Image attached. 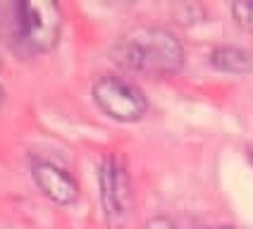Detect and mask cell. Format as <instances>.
<instances>
[{"label":"cell","mask_w":253,"mask_h":229,"mask_svg":"<svg viewBox=\"0 0 253 229\" xmlns=\"http://www.w3.org/2000/svg\"><path fill=\"white\" fill-rule=\"evenodd\" d=\"M113 60L125 70L165 76L184 67V45L169 29L136 27L113 45Z\"/></svg>","instance_id":"6da1fadb"},{"label":"cell","mask_w":253,"mask_h":229,"mask_svg":"<svg viewBox=\"0 0 253 229\" xmlns=\"http://www.w3.org/2000/svg\"><path fill=\"white\" fill-rule=\"evenodd\" d=\"M62 12L53 0H19L12 5V34L27 53H48L60 41Z\"/></svg>","instance_id":"7a4b0ae2"},{"label":"cell","mask_w":253,"mask_h":229,"mask_svg":"<svg viewBox=\"0 0 253 229\" xmlns=\"http://www.w3.org/2000/svg\"><path fill=\"white\" fill-rule=\"evenodd\" d=\"M93 100L117 122H136L148 110L143 91L122 76H100L93 84Z\"/></svg>","instance_id":"3957f363"},{"label":"cell","mask_w":253,"mask_h":229,"mask_svg":"<svg viewBox=\"0 0 253 229\" xmlns=\"http://www.w3.org/2000/svg\"><path fill=\"white\" fill-rule=\"evenodd\" d=\"M100 200L110 225H122L131 210V184L125 162L117 155H108L100 165Z\"/></svg>","instance_id":"277c9868"},{"label":"cell","mask_w":253,"mask_h":229,"mask_svg":"<svg viewBox=\"0 0 253 229\" xmlns=\"http://www.w3.org/2000/svg\"><path fill=\"white\" fill-rule=\"evenodd\" d=\"M31 177H34V182L39 184L43 193L55 203L67 205L79 196L77 179L65 167H60L50 160H34L31 162Z\"/></svg>","instance_id":"5b68a950"},{"label":"cell","mask_w":253,"mask_h":229,"mask_svg":"<svg viewBox=\"0 0 253 229\" xmlns=\"http://www.w3.org/2000/svg\"><path fill=\"white\" fill-rule=\"evenodd\" d=\"M211 65L222 72L246 74V72H253V50H246L239 45H217L211 53Z\"/></svg>","instance_id":"8992f818"},{"label":"cell","mask_w":253,"mask_h":229,"mask_svg":"<svg viewBox=\"0 0 253 229\" xmlns=\"http://www.w3.org/2000/svg\"><path fill=\"white\" fill-rule=\"evenodd\" d=\"M232 14L241 29L253 31V0H237L232 5Z\"/></svg>","instance_id":"52a82bcc"},{"label":"cell","mask_w":253,"mask_h":229,"mask_svg":"<svg viewBox=\"0 0 253 229\" xmlns=\"http://www.w3.org/2000/svg\"><path fill=\"white\" fill-rule=\"evenodd\" d=\"M143 229H174V225L169 222L168 217H153V220H148Z\"/></svg>","instance_id":"ba28073f"},{"label":"cell","mask_w":253,"mask_h":229,"mask_svg":"<svg viewBox=\"0 0 253 229\" xmlns=\"http://www.w3.org/2000/svg\"><path fill=\"white\" fill-rule=\"evenodd\" d=\"M249 160H251V162H253V148H251V151H249Z\"/></svg>","instance_id":"9c48e42d"},{"label":"cell","mask_w":253,"mask_h":229,"mask_svg":"<svg viewBox=\"0 0 253 229\" xmlns=\"http://www.w3.org/2000/svg\"><path fill=\"white\" fill-rule=\"evenodd\" d=\"M220 229H234V227H220Z\"/></svg>","instance_id":"30bf717a"}]
</instances>
